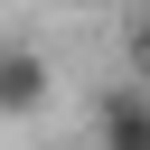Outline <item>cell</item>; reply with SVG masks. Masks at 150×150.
<instances>
[{"instance_id":"cell-1","label":"cell","mask_w":150,"mask_h":150,"mask_svg":"<svg viewBox=\"0 0 150 150\" xmlns=\"http://www.w3.org/2000/svg\"><path fill=\"white\" fill-rule=\"evenodd\" d=\"M47 103V56L38 47H0V112H38Z\"/></svg>"},{"instance_id":"cell-2","label":"cell","mask_w":150,"mask_h":150,"mask_svg":"<svg viewBox=\"0 0 150 150\" xmlns=\"http://www.w3.org/2000/svg\"><path fill=\"white\" fill-rule=\"evenodd\" d=\"M103 141L112 150H150V94H112L103 103Z\"/></svg>"},{"instance_id":"cell-3","label":"cell","mask_w":150,"mask_h":150,"mask_svg":"<svg viewBox=\"0 0 150 150\" xmlns=\"http://www.w3.org/2000/svg\"><path fill=\"white\" fill-rule=\"evenodd\" d=\"M131 75L150 84V9H141V28H131Z\"/></svg>"}]
</instances>
